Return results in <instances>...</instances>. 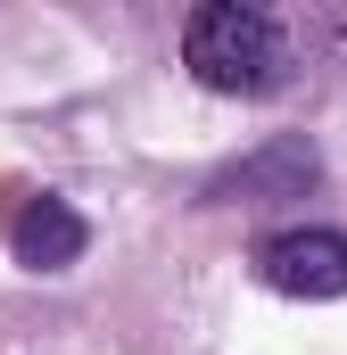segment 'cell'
Instances as JSON below:
<instances>
[{
	"instance_id": "1",
	"label": "cell",
	"mask_w": 347,
	"mask_h": 355,
	"mask_svg": "<svg viewBox=\"0 0 347 355\" xmlns=\"http://www.w3.org/2000/svg\"><path fill=\"white\" fill-rule=\"evenodd\" d=\"M182 67H190L198 91L264 99V91L289 83V33L257 0H207V8L182 17Z\"/></svg>"
},
{
	"instance_id": "2",
	"label": "cell",
	"mask_w": 347,
	"mask_h": 355,
	"mask_svg": "<svg viewBox=\"0 0 347 355\" xmlns=\"http://www.w3.org/2000/svg\"><path fill=\"white\" fill-rule=\"evenodd\" d=\"M248 265L273 297H298V306H331L347 297V232L339 223H289V232H264L248 248Z\"/></svg>"
},
{
	"instance_id": "3",
	"label": "cell",
	"mask_w": 347,
	"mask_h": 355,
	"mask_svg": "<svg viewBox=\"0 0 347 355\" xmlns=\"http://www.w3.org/2000/svg\"><path fill=\"white\" fill-rule=\"evenodd\" d=\"M314 182H323V149L306 132H273L198 182V207H281V198H306Z\"/></svg>"
},
{
	"instance_id": "4",
	"label": "cell",
	"mask_w": 347,
	"mask_h": 355,
	"mask_svg": "<svg viewBox=\"0 0 347 355\" xmlns=\"http://www.w3.org/2000/svg\"><path fill=\"white\" fill-rule=\"evenodd\" d=\"M83 248H91V223L75 215V198H58V190H33L17 207V223H8V257L25 272H75Z\"/></svg>"
}]
</instances>
